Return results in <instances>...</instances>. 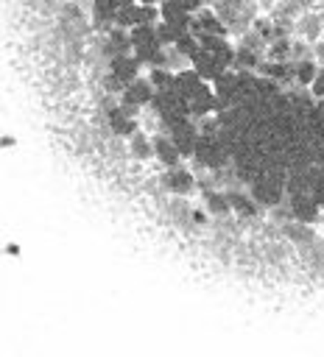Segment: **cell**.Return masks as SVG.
Instances as JSON below:
<instances>
[{
  "mask_svg": "<svg viewBox=\"0 0 324 357\" xmlns=\"http://www.w3.org/2000/svg\"><path fill=\"white\" fill-rule=\"evenodd\" d=\"M168 137L177 142V148L182 151V156H191V153H196V145H199L202 131H199L191 120H182V123H177L174 128H168Z\"/></svg>",
  "mask_w": 324,
  "mask_h": 357,
  "instance_id": "obj_1",
  "label": "cell"
},
{
  "mask_svg": "<svg viewBox=\"0 0 324 357\" xmlns=\"http://www.w3.org/2000/svg\"><path fill=\"white\" fill-rule=\"evenodd\" d=\"M154 95H156V90H154L151 78H134V81L123 90V103L145 106V103H151V101H154Z\"/></svg>",
  "mask_w": 324,
  "mask_h": 357,
  "instance_id": "obj_2",
  "label": "cell"
},
{
  "mask_svg": "<svg viewBox=\"0 0 324 357\" xmlns=\"http://www.w3.org/2000/svg\"><path fill=\"white\" fill-rule=\"evenodd\" d=\"M191 67H193L204 81H216L221 73H227V67H221L218 59H216L210 51H202V48H199V53L191 59Z\"/></svg>",
  "mask_w": 324,
  "mask_h": 357,
  "instance_id": "obj_3",
  "label": "cell"
},
{
  "mask_svg": "<svg viewBox=\"0 0 324 357\" xmlns=\"http://www.w3.org/2000/svg\"><path fill=\"white\" fill-rule=\"evenodd\" d=\"M291 215L299 221V224H310L316 215H318V204L310 193H299V196H291Z\"/></svg>",
  "mask_w": 324,
  "mask_h": 357,
  "instance_id": "obj_4",
  "label": "cell"
},
{
  "mask_svg": "<svg viewBox=\"0 0 324 357\" xmlns=\"http://www.w3.org/2000/svg\"><path fill=\"white\" fill-rule=\"evenodd\" d=\"M188 106H191V115H196V117H207V115H213V112H218V98H216V92L213 90H207V84L188 101Z\"/></svg>",
  "mask_w": 324,
  "mask_h": 357,
  "instance_id": "obj_5",
  "label": "cell"
},
{
  "mask_svg": "<svg viewBox=\"0 0 324 357\" xmlns=\"http://www.w3.org/2000/svg\"><path fill=\"white\" fill-rule=\"evenodd\" d=\"M165 185H168V190H171V193H177V196H188V193L196 188V178H193V173H191V170H185V167H171V170H168V176H165Z\"/></svg>",
  "mask_w": 324,
  "mask_h": 357,
  "instance_id": "obj_6",
  "label": "cell"
},
{
  "mask_svg": "<svg viewBox=\"0 0 324 357\" xmlns=\"http://www.w3.org/2000/svg\"><path fill=\"white\" fill-rule=\"evenodd\" d=\"M137 73H140V62H137L134 53H129V56H115V59H112V76L120 78L126 87H129L134 78H140Z\"/></svg>",
  "mask_w": 324,
  "mask_h": 357,
  "instance_id": "obj_7",
  "label": "cell"
},
{
  "mask_svg": "<svg viewBox=\"0 0 324 357\" xmlns=\"http://www.w3.org/2000/svg\"><path fill=\"white\" fill-rule=\"evenodd\" d=\"M154 153L159 156L162 165H168V170H171V167H179L182 151L177 148V142H174L171 137H156V140H154Z\"/></svg>",
  "mask_w": 324,
  "mask_h": 357,
  "instance_id": "obj_8",
  "label": "cell"
},
{
  "mask_svg": "<svg viewBox=\"0 0 324 357\" xmlns=\"http://www.w3.org/2000/svg\"><path fill=\"white\" fill-rule=\"evenodd\" d=\"M134 51V45H131V37H129V31L126 28H115V31H109V37H106V53L115 59V56H129Z\"/></svg>",
  "mask_w": 324,
  "mask_h": 357,
  "instance_id": "obj_9",
  "label": "cell"
},
{
  "mask_svg": "<svg viewBox=\"0 0 324 357\" xmlns=\"http://www.w3.org/2000/svg\"><path fill=\"white\" fill-rule=\"evenodd\" d=\"M318 62L316 59H302V62H293V76H296V84L299 87H310L313 78L318 76Z\"/></svg>",
  "mask_w": 324,
  "mask_h": 357,
  "instance_id": "obj_10",
  "label": "cell"
},
{
  "mask_svg": "<svg viewBox=\"0 0 324 357\" xmlns=\"http://www.w3.org/2000/svg\"><path fill=\"white\" fill-rule=\"evenodd\" d=\"M109 126H112L115 134H137V131H134V117H131L123 106H115V109L109 112Z\"/></svg>",
  "mask_w": 324,
  "mask_h": 357,
  "instance_id": "obj_11",
  "label": "cell"
},
{
  "mask_svg": "<svg viewBox=\"0 0 324 357\" xmlns=\"http://www.w3.org/2000/svg\"><path fill=\"white\" fill-rule=\"evenodd\" d=\"M129 37H131V45H134V48L159 42V40H156V26H134V28L129 31Z\"/></svg>",
  "mask_w": 324,
  "mask_h": 357,
  "instance_id": "obj_12",
  "label": "cell"
},
{
  "mask_svg": "<svg viewBox=\"0 0 324 357\" xmlns=\"http://www.w3.org/2000/svg\"><path fill=\"white\" fill-rule=\"evenodd\" d=\"M260 56H263V53H254V51H249V48H238V53H235V67H238V70H254V67H260Z\"/></svg>",
  "mask_w": 324,
  "mask_h": 357,
  "instance_id": "obj_13",
  "label": "cell"
},
{
  "mask_svg": "<svg viewBox=\"0 0 324 357\" xmlns=\"http://www.w3.org/2000/svg\"><path fill=\"white\" fill-rule=\"evenodd\" d=\"M131 153H134L137 159L154 156V140H148L145 134H131Z\"/></svg>",
  "mask_w": 324,
  "mask_h": 357,
  "instance_id": "obj_14",
  "label": "cell"
},
{
  "mask_svg": "<svg viewBox=\"0 0 324 357\" xmlns=\"http://www.w3.org/2000/svg\"><path fill=\"white\" fill-rule=\"evenodd\" d=\"M207 207H210V213H216V215L229 213V210H232L229 193H207Z\"/></svg>",
  "mask_w": 324,
  "mask_h": 357,
  "instance_id": "obj_15",
  "label": "cell"
},
{
  "mask_svg": "<svg viewBox=\"0 0 324 357\" xmlns=\"http://www.w3.org/2000/svg\"><path fill=\"white\" fill-rule=\"evenodd\" d=\"M254 196H243V193H229V204H232V210H238V213H246V215H252L254 213Z\"/></svg>",
  "mask_w": 324,
  "mask_h": 357,
  "instance_id": "obj_16",
  "label": "cell"
},
{
  "mask_svg": "<svg viewBox=\"0 0 324 357\" xmlns=\"http://www.w3.org/2000/svg\"><path fill=\"white\" fill-rule=\"evenodd\" d=\"M302 59H313V51L305 42H293L291 45V62H302Z\"/></svg>",
  "mask_w": 324,
  "mask_h": 357,
  "instance_id": "obj_17",
  "label": "cell"
},
{
  "mask_svg": "<svg viewBox=\"0 0 324 357\" xmlns=\"http://www.w3.org/2000/svg\"><path fill=\"white\" fill-rule=\"evenodd\" d=\"M318 31H321V20H318V17H307V20H305V34H307V40H316Z\"/></svg>",
  "mask_w": 324,
  "mask_h": 357,
  "instance_id": "obj_18",
  "label": "cell"
},
{
  "mask_svg": "<svg viewBox=\"0 0 324 357\" xmlns=\"http://www.w3.org/2000/svg\"><path fill=\"white\" fill-rule=\"evenodd\" d=\"M310 92H313V98H321V101H324V67H321V70H318V76L313 78Z\"/></svg>",
  "mask_w": 324,
  "mask_h": 357,
  "instance_id": "obj_19",
  "label": "cell"
},
{
  "mask_svg": "<svg viewBox=\"0 0 324 357\" xmlns=\"http://www.w3.org/2000/svg\"><path fill=\"white\" fill-rule=\"evenodd\" d=\"M137 3H143V6H159L162 0H137Z\"/></svg>",
  "mask_w": 324,
  "mask_h": 357,
  "instance_id": "obj_20",
  "label": "cell"
}]
</instances>
